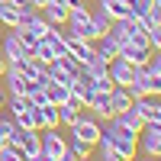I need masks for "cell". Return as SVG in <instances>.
Segmentation results:
<instances>
[{"instance_id":"cell-1","label":"cell","mask_w":161,"mask_h":161,"mask_svg":"<svg viewBox=\"0 0 161 161\" xmlns=\"http://www.w3.org/2000/svg\"><path fill=\"white\" fill-rule=\"evenodd\" d=\"M0 55H3L7 64H19L23 58H29V48L23 45V39L16 36V29H7L0 36Z\"/></svg>"},{"instance_id":"cell-2","label":"cell","mask_w":161,"mask_h":161,"mask_svg":"<svg viewBox=\"0 0 161 161\" xmlns=\"http://www.w3.org/2000/svg\"><path fill=\"white\" fill-rule=\"evenodd\" d=\"M0 80H3V90H7V93H13V97H26L32 87H39V84H32V80L16 68V64H7V71L0 74Z\"/></svg>"},{"instance_id":"cell-3","label":"cell","mask_w":161,"mask_h":161,"mask_svg":"<svg viewBox=\"0 0 161 161\" xmlns=\"http://www.w3.org/2000/svg\"><path fill=\"white\" fill-rule=\"evenodd\" d=\"M136 142H139V155L158 158L161 155V123H145Z\"/></svg>"},{"instance_id":"cell-4","label":"cell","mask_w":161,"mask_h":161,"mask_svg":"<svg viewBox=\"0 0 161 161\" xmlns=\"http://www.w3.org/2000/svg\"><path fill=\"white\" fill-rule=\"evenodd\" d=\"M132 110H136L145 123H161V97L158 93H142V97L132 100Z\"/></svg>"},{"instance_id":"cell-5","label":"cell","mask_w":161,"mask_h":161,"mask_svg":"<svg viewBox=\"0 0 161 161\" xmlns=\"http://www.w3.org/2000/svg\"><path fill=\"white\" fill-rule=\"evenodd\" d=\"M39 132V152H45L52 158L64 155V132L61 129H36Z\"/></svg>"},{"instance_id":"cell-6","label":"cell","mask_w":161,"mask_h":161,"mask_svg":"<svg viewBox=\"0 0 161 161\" xmlns=\"http://www.w3.org/2000/svg\"><path fill=\"white\" fill-rule=\"evenodd\" d=\"M110 77H113V84H119V87H126L129 80L136 77V64L116 55V58H110Z\"/></svg>"},{"instance_id":"cell-7","label":"cell","mask_w":161,"mask_h":161,"mask_svg":"<svg viewBox=\"0 0 161 161\" xmlns=\"http://www.w3.org/2000/svg\"><path fill=\"white\" fill-rule=\"evenodd\" d=\"M148 55H152V48H148V45H139V42H132V39H126V42L119 45V58L132 61L136 68H139V64H145V61H148Z\"/></svg>"},{"instance_id":"cell-8","label":"cell","mask_w":161,"mask_h":161,"mask_svg":"<svg viewBox=\"0 0 161 161\" xmlns=\"http://www.w3.org/2000/svg\"><path fill=\"white\" fill-rule=\"evenodd\" d=\"M87 110H93L100 123H106V119L113 116V106H110V90H93V97H90V106H87Z\"/></svg>"},{"instance_id":"cell-9","label":"cell","mask_w":161,"mask_h":161,"mask_svg":"<svg viewBox=\"0 0 161 161\" xmlns=\"http://www.w3.org/2000/svg\"><path fill=\"white\" fill-rule=\"evenodd\" d=\"M80 110H84V106H80L74 97H68L64 103H58V123L68 129V126H74L77 123V116H80Z\"/></svg>"},{"instance_id":"cell-10","label":"cell","mask_w":161,"mask_h":161,"mask_svg":"<svg viewBox=\"0 0 161 161\" xmlns=\"http://www.w3.org/2000/svg\"><path fill=\"white\" fill-rule=\"evenodd\" d=\"M39 16H42L48 26H64V23H68V7H61V3H45L42 10H39Z\"/></svg>"},{"instance_id":"cell-11","label":"cell","mask_w":161,"mask_h":161,"mask_svg":"<svg viewBox=\"0 0 161 161\" xmlns=\"http://www.w3.org/2000/svg\"><path fill=\"white\" fill-rule=\"evenodd\" d=\"M36 116H39V129H61V123H58V106L55 103L36 106Z\"/></svg>"},{"instance_id":"cell-12","label":"cell","mask_w":161,"mask_h":161,"mask_svg":"<svg viewBox=\"0 0 161 161\" xmlns=\"http://www.w3.org/2000/svg\"><path fill=\"white\" fill-rule=\"evenodd\" d=\"M116 123H123L126 129H132V132L139 136V132H142V126H145V119H142L136 110H132V106H126V110H119V113H116Z\"/></svg>"},{"instance_id":"cell-13","label":"cell","mask_w":161,"mask_h":161,"mask_svg":"<svg viewBox=\"0 0 161 161\" xmlns=\"http://www.w3.org/2000/svg\"><path fill=\"white\" fill-rule=\"evenodd\" d=\"M0 26H7V29L19 26V7H16V3H10V0H0Z\"/></svg>"},{"instance_id":"cell-14","label":"cell","mask_w":161,"mask_h":161,"mask_svg":"<svg viewBox=\"0 0 161 161\" xmlns=\"http://www.w3.org/2000/svg\"><path fill=\"white\" fill-rule=\"evenodd\" d=\"M93 52H97L100 58H106V61H110V58H116V55H119V45H116L113 39L103 32L100 39H93Z\"/></svg>"},{"instance_id":"cell-15","label":"cell","mask_w":161,"mask_h":161,"mask_svg":"<svg viewBox=\"0 0 161 161\" xmlns=\"http://www.w3.org/2000/svg\"><path fill=\"white\" fill-rule=\"evenodd\" d=\"M45 93H48V103H64V100H68L71 97V84H58V80H48V84H45Z\"/></svg>"},{"instance_id":"cell-16","label":"cell","mask_w":161,"mask_h":161,"mask_svg":"<svg viewBox=\"0 0 161 161\" xmlns=\"http://www.w3.org/2000/svg\"><path fill=\"white\" fill-rule=\"evenodd\" d=\"M64 148H68V152H71L77 161H84V158H90V155H93V148H90V145H84L80 139L68 136V132H64Z\"/></svg>"},{"instance_id":"cell-17","label":"cell","mask_w":161,"mask_h":161,"mask_svg":"<svg viewBox=\"0 0 161 161\" xmlns=\"http://www.w3.org/2000/svg\"><path fill=\"white\" fill-rule=\"evenodd\" d=\"M110 106H113V116H116L119 110H126V106H132V97H129V90L116 84V87L110 90Z\"/></svg>"},{"instance_id":"cell-18","label":"cell","mask_w":161,"mask_h":161,"mask_svg":"<svg viewBox=\"0 0 161 161\" xmlns=\"http://www.w3.org/2000/svg\"><path fill=\"white\" fill-rule=\"evenodd\" d=\"M110 23H113V19L106 16V10H103V7H90V26H93V29H97L100 36L110 29Z\"/></svg>"},{"instance_id":"cell-19","label":"cell","mask_w":161,"mask_h":161,"mask_svg":"<svg viewBox=\"0 0 161 161\" xmlns=\"http://www.w3.org/2000/svg\"><path fill=\"white\" fill-rule=\"evenodd\" d=\"M19 26H23V29H26V32H29L32 39H42V36H45V32L52 29V26H48V23H45L42 16H39V13H36V16H32L29 23H19Z\"/></svg>"},{"instance_id":"cell-20","label":"cell","mask_w":161,"mask_h":161,"mask_svg":"<svg viewBox=\"0 0 161 161\" xmlns=\"http://www.w3.org/2000/svg\"><path fill=\"white\" fill-rule=\"evenodd\" d=\"M0 161H26V155L19 152V145H3V148H0Z\"/></svg>"},{"instance_id":"cell-21","label":"cell","mask_w":161,"mask_h":161,"mask_svg":"<svg viewBox=\"0 0 161 161\" xmlns=\"http://www.w3.org/2000/svg\"><path fill=\"white\" fill-rule=\"evenodd\" d=\"M93 152H97V158H100V161H129V158L119 155L116 148H110V145H97Z\"/></svg>"},{"instance_id":"cell-22","label":"cell","mask_w":161,"mask_h":161,"mask_svg":"<svg viewBox=\"0 0 161 161\" xmlns=\"http://www.w3.org/2000/svg\"><path fill=\"white\" fill-rule=\"evenodd\" d=\"M148 45H152V52H161V26L148 29Z\"/></svg>"},{"instance_id":"cell-23","label":"cell","mask_w":161,"mask_h":161,"mask_svg":"<svg viewBox=\"0 0 161 161\" xmlns=\"http://www.w3.org/2000/svg\"><path fill=\"white\" fill-rule=\"evenodd\" d=\"M145 68H148V71H155V74H161V52H152V55H148V61H145Z\"/></svg>"},{"instance_id":"cell-24","label":"cell","mask_w":161,"mask_h":161,"mask_svg":"<svg viewBox=\"0 0 161 161\" xmlns=\"http://www.w3.org/2000/svg\"><path fill=\"white\" fill-rule=\"evenodd\" d=\"M26 161H55V158H52V155H45V152H36V155H29V158H26Z\"/></svg>"},{"instance_id":"cell-25","label":"cell","mask_w":161,"mask_h":161,"mask_svg":"<svg viewBox=\"0 0 161 161\" xmlns=\"http://www.w3.org/2000/svg\"><path fill=\"white\" fill-rule=\"evenodd\" d=\"M48 3V0H26V7H32V10H42Z\"/></svg>"},{"instance_id":"cell-26","label":"cell","mask_w":161,"mask_h":161,"mask_svg":"<svg viewBox=\"0 0 161 161\" xmlns=\"http://www.w3.org/2000/svg\"><path fill=\"white\" fill-rule=\"evenodd\" d=\"M55 161H77V158H74V155H71V152H68V148H64V155H58V158H55Z\"/></svg>"},{"instance_id":"cell-27","label":"cell","mask_w":161,"mask_h":161,"mask_svg":"<svg viewBox=\"0 0 161 161\" xmlns=\"http://www.w3.org/2000/svg\"><path fill=\"white\" fill-rule=\"evenodd\" d=\"M3 100H7V90H3V84H0V110H3Z\"/></svg>"},{"instance_id":"cell-28","label":"cell","mask_w":161,"mask_h":161,"mask_svg":"<svg viewBox=\"0 0 161 161\" xmlns=\"http://www.w3.org/2000/svg\"><path fill=\"white\" fill-rule=\"evenodd\" d=\"M7 71V61H3V55H0V74H3Z\"/></svg>"},{"instance_id":"cell-29","label":"cell","mask_w":161,"mask_h":161,"mask_svg":"<svg viewBox=\"0 0 161 161\" xmlns=\"http://www.w3.org/2000/svg\"><path fill=\"white\" fill-rule=\"evenodd\" d=\"M10 3H16V7H26V0H10ZM32 10V7H29Z\"/></svg>"},{"instance_id":"cell-30","label":"cell","mask_w":161,"mask_h":161,"mask_svg":"<svg viewBox=\"0 0 161 161\" xmlns=\"http://www.w3.org/2000/svg\"><path fill=\"white\" fill-rule=\"evenodd\" d=\"M84 161H100V158H97V152H93V155H90V158H84Z\"/></svg>"},{"instance_id":"cell-31","label":"cell","mask_w":161,"mask_h":161,"mask_svg":"<svg viewBox=\"0 0 161 161\" xmlns=\"http://www.w3.org/2000/svg\"><path fill=\"white\" fill-rule=\"evenodd\" d=\"M74 3H84V0H71V7H74Z\"/></svg>"},{"instance_id":"cell-32","label":"cell","mask_w":161,"mask_h":161,"mask_svg":"<svg viewBox=\"0 0 161 161\" xmlns=\"http://www.w3.org/2000/svg\"><path fill=\"white\" fill-rule=\"evenodd\" d=\"M158 97H161V90H158Z\"/></svg>"}]
</instances>
